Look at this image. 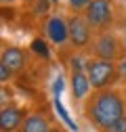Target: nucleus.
<instances>
[{
    "instance_id": "9b49d317",
    "label": "nucleus",
    "mask_w": 126,
    "mask_h": 132,
    "mask_svg": "<svg viewBox=\"0 0 126 132\" xmlns=\"http://www.w3.org/2000/svg\"><path fill=\"white\" fill-rule=\"evenodd\" d=\"M65 2H67V9L72 13H84L92 0H65Z\"/></svg>"
},
{
    "instance_id": "6e6552de",
    "label": "nucleus",
    "mask_w": 126,
    "mask_h": 132,
    "mask_svg": "<svg viewBox=\"0 0 126 132\" xmlns=\"http://www.w3.org/2000/svg\"><path fill=\"white\" fill-rule=\"evenodd\" d=\"M69 90H72V101L76 105H84V101L92 94L86 69H69Z\"/></svg>"
},
{
    "instance_id": "423d86ee",
    "label": "nucleus",
    "mask_w": 126,
    "mask_h": 132,
    "mask_svg": "<svg viewBox=\"0 0 126 132\" xmlns=\"http://www.w3.org/2000/svg\"><path fill=\"white\" fill-rule=\"evenodd\" d=\"M42 34L46 38V42L53 44L55 48H61L69 44V25H67V17L61 11H53L46 15L44 19V29Z\"/></svg>"
},
{
    "instance_id": "39448f33",
    "label": "nucleus",
    "mask_w": 126,
    "mask_h": 132,
    "mask_svg": "<svg viewBox=\"0 0 126 132\" xmlns=\"http://www.w3.org/2000/svg\"><path fill=\"white\" fill-rule=\"evenodd\" d=\"M82 15L86 17V21L90 23V27L94 29V34H97V31L112 29L114 21H116V13H114L112 0H92Z\"/></svg>"
},
{
    "instance_id": "f8f14e48",
    "label": "nucleus",
    "mask_w": 126,
    "mask_h": 132,
    "mask_svg": "<svg viewBox=\"0 0 126 132\" xmlns=\"http://www.w3.org/2000/svg\"><path fill=\"white\" fill-rule=\"evenodd\" d=\"M13 78H15V73L6 67V65H0V82H2V86L11 84V82H13Z\"/></svg>"
},
{
    "instance_id": "2eb2a0df",
    "label": "nucleus",
    "mask_w": 126,
    "mask_h": 132,
    "mask_svg": "<svg viewBox=\"0 0 126 132\" xmlns=\"http://www.w3.org/2000/svg\"><path fill=\"white\" fill-rule=\"evenodd\" d=\"M51 132H69L67 128H63L61 124H53V128H51Z\"/></svg>"
},
{
    "instance_id": "6ab92c4d",
    "label": "nucleus",
    "mask_w": 126,
    "mask_h": 132,
    "mask_svg": "<svg viewBox=\"0 0 126 132\" xmlns=\"http://www.w3.org/2000/svg\"><path fill=\"white\" fill-rule=\"evenodd\" d=\"M124 2H126V0H124Z\"/></svg>"
},
{
    "instance_id": "20e7f679",
    "label": "nucleus",
    "mask_w": 126,
    "mask_h": 132,
    "mask_svg": "<svg viewBox=\"0 0 126 132\" xmlns=\"http://www.w3.org/2000/svg\"><path fill=\"white\" fill-rule=\"evenodd\" d=\"M67 25H69V44L78 53H84L90 48L94 40V29L86 21L82 13H69L67 15Z\"/></svg>"
},
{
    "instance_id": "f257e3e1",
    "label": "nucleus",
    "mask_w": 126,
    "mask_h": 132,
    "mask_svg": "<svg viewBox=\"0 0 126 132\" xmlns=\"http://www.w3.org/2000/svg\"><path fill=\"white\" fill-rule=\"evenodd\" d=\"M82 113L97 132L107 130L122 115H126V90L118 86L105 90H92V94L82 105Z\"/></svg>"
},
{
    "instance_id": "7ed1b4c3",
    "label": "nucleus",
    "mask_w": 126,
    "mask_h": 132,
    "mask_svg": "<svg viewBox=\"0 0 126 132\" xmlns=\"http://www.w3.org/2000/svg\"><path fill=\"white\" fill-rule=\"evenodd\" d=\"M88 57H97V59L120 63L122 59H126L124 38L118 34L114 27L112 29H105V31H97L90 48H88Z\"/></svg>"
},
{
    "instance_id": "a211bd4d",
    "label": "nucleus",
    "mask_w": 126,
    "mask_h": 132,
    "mask_svg": "<svg viewBox=\"0 0 126 132\" xmlns=\"http://www.w3.org/2000/svg\"><path fill=\"white\" fill-rule=\"evenodd\" d=\"M44 2H49V4H53V6H55V4H59V0H44Z\"/></svg>"
},
{
    "instance_id": "4468645a",
    "label": "nucleus",
    "mask_w": 126,
    "mask_h": 132,
    "mask_svg": "<svg viewBox=\"0 0 126 132\" xmlns=\"http://www.w3.org/2000/svg\"><path fill=\"white\" fill-rule=\"evenodd\" d=\"M32 46H34V51H36V53H40V55H44V57L49 55V51H46V44H44V42H40V40H36V42L32 44Z\"/></svg>"
},
{
    "instance_id": "1a4fd4ad",
    "label": "nucleus",
    "mask_w": 126,
    "mask_h": 132,
    "mask_svg": "<svg viewBox=\"0 0 126 132\" xmlns=\"http://www.w3.org/2000/svg\"><path fill=\"white\" fill-rule=\"evenodd\" d=\"M0 65H6L13 73H19L25 67V51L15 44H4L0 53Z\"/></svg>"
},
{
    "instance_id": "ddd939ff",
    "label": "nucleus",
    "mask_w": 126,
    "mask_h": 132,
    "mask_svg": "<svg viewBox=\"0 0 126 132\" xmlns=\"http://www.w3.org/2000/svg\"><path fill=\"white\" fill-rule=\"evenodd\" d=\"M103 132H126V115H122L116 124H112V126H109L107 130H103Z\"/></svg>"
},
{
    "instance_id": "9d476101",
    "label": "nucleus",
    "mask_w": 126,
    "mask_h": 132,
    "mask_svg": "<svg viewBox=\"0 0 126 132\" xmlns=\"http://www.w3.org/2000/svg\"><path fill=\"white\" fill-rule=\"evenodd\" d=\"M51 128H53L51 115L44 113L42 109H36V111L27 113V118H25L19 132H51Z\"/></svg>"
},
{
    "instance_id": "f03ea898",
    "label": "nucleus",
    "mask_w": 126,
    "mask_h": 132,
    "mask_svg": "<svg viewBox=\"0 0 126 132\" xmlns=\"http://www.w3.org/2000/svg\"><path fill=\"white\" fill-rule=\"evenodd\" d=\"M86 76L90 80L92 90L114 88V86H118V82L122 80V76H120V63L97 59V57H86Z\"/></svg>"
},
{
    "instance_id": "f3484780",
    "label": "nucleus",
    "mask_w": 126,
    "mask_h": 132,
    "mask_svg": "<svg viewBox=\"0 0 126 132\" xmlns=\"http://www.w3.org/2000/svg\"><path fill=\"white\" fill-rule=\"evenodd\" d=\"M122 38H124V51H126V27H124V31H122Z\"/></svg>"
},
{
    "instance_id": "0eeeda50",
    "label": "nucleus",
    "mask_w": 126,
    "mask_h": 132,
    "mask_svg": "<svg viewBox=\"0 0 126 132\" xmlns=\"http://www.w3.org/2000/svg\"><path fill=\"white\" fill-rule=\"evenodd\" d=\"M27 107L17 103H6L0 107V132H19L25 118H27Z\"/></svg>"
},
{
    "instance_id": "dca6fc26",
    "label": "nucleus",
    "mask_w": 126,
    "mask_h": 132,
    "mask_svg": "<svg viewBox=\"0 0 126 132\" xmlns=\"http://www.w3.org/2000/svg\"><path fill=\"white\" fill-rule=\"evenodd\" d=\"M0 2H2V6H6V4H9V6H13L15 2H17V0H0Z\"/></svg>"
}]
</instances>
